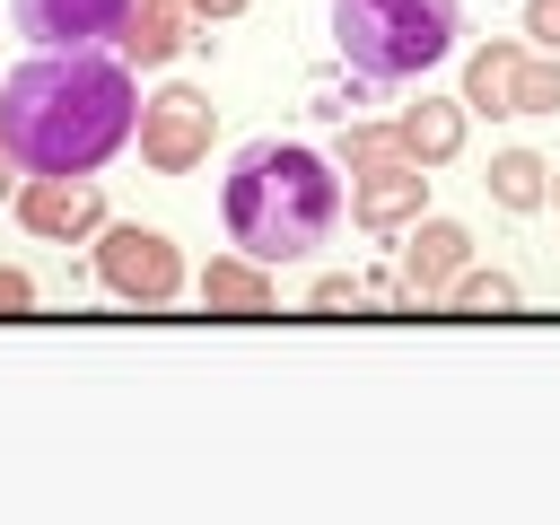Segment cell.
Wrapping results in <instances>:
<instances>
[{"label": "cell", "instance_id": "obj_18", "mask_svg": "<svg viewBox=\"0 0 560 525\" xmlns=\"http://www.w3.org/2000/svg\"><path fill=\"white\" fill-rule=\"evenodd\" d=\"M525 44L534 52H560V0H525Z\"/></svg>", "mask_w": 560, "mask_h": 525}, {"label": "cell", "instance_id": "obj_24", "mask_svg": "<svg viewBox=\"0 0 560 525\" xmlns=\"http://www.w3.org/2000/svg\"><path fill=\"white\" fill-rule=\"evenodd\" d=\"M0 149H9V140H0Z\"/></svg>", "mask_w": 560, "mask_h": 525}, {"label": "cell", "instance_id": "obj_20", "mask_svg": "<svg viewBox=\"0 0 560 525\" xmlns=\"http://www.w3.org/2000/svg\"><path fill=\"white\" fill-rule=\"evenodd\" d=\"M26 306H35V280L18 262H0V315H26Z\"/></svg>", "mask_w": 560, "mask_h": 525}, {"label": "cell", "instance_id": "obj_5", "mask_svg": "<svg viewBox=\"0 0 560 525\" xmlns=\"http://www.w3.org/2000/svg\"><path fill=\"white\" fill-rule=\"evenodd\" d=\"M210 131H219V105L192 88V79H175V88H158L149 105H140V158L158 166V175H192L201 158H210Z\"/></svg>", "mask_w": 560, "mask_h": 525}, {"label": "cell", "instance_id": "obj_17", "mask_svg": "<svg viewBox=\"0 0 560 525\" xmlns=\"http://www.w3.org/2000/svg\"><path fill=\"white\" fill-rule=\"evenodd\" d=\"M394 149H402V140H394V122H350V131H341V158H350V166L394 158Z\"/></svg>", "mask_w": 560, "mask_h": 525}, {"label": "cell", "instance_id": "obj_21", "mask_svg": "<svg viewBox=\"0 0 560 525\" xmlns=\"http://www.w3.org/2000/svg\"><path fill=\"white\" fill-rule=\"evenodd\" d=\"M184 9H192V18H210V26H219V18H245V0H184Z\"/></svg>", "mask_w": 560, "mask_h": 525}, {"label": "cell", "instance_id": "obj_22", "mask_svg": "<svg viewBox=\"0 0 560 525\" xmlns=\"http://www.w3.org/2000/svg\"><path fill=\"white\" fill-rule=\"evenodd\" d=\"M18 175H26V166H18V158H9V149H0V201H9V192H18Z\"/></svg>", "mask_w": 560, "mask_h": 525}, {"label": "cell", "instance_id": "obj_11", "mask_svg": "<svg viewBox=\"0 0 560 525\" xmlns=\"http://www.w3.org/2000/svg\"><path fill=\"white\" fill-rule=\"evenodd\" d=\"M184 0H131V18H122V35H114V52L131 61V70H158V61H175L184 52Z\"/></svg>", "mask_w": 560, "mask_h": 525}, {"label": "cell", "instance_id": "obj_1", "mask_svg": "<svg viewBox=\"0 0 560 525\" xmlns=\"http://www.w3.org/2000/svg\"><path fill=\"white\" fill-rule=\"evenodd\" d=\"M131 131H140V88L131 61L105 44L35 52L0 79V140L26 175H96Z\"/></svg>", "mask_w": 560, "mask_h": 525}, {"label": "cell", "instance_id": "obj_14", "mask_svg": "<svg viewBox=\"0 0 560 525\" xmlns=\"http://www.w3.org/2000/svg\"><path fill=\"white\" fill-rule=\"evenodd\" d=\"M481 184H490V201H499V210H542V201H551V166H542L534 149H499Z\"/></svg>", "mask_w": 560, "mask_h": 525}, {"label": "cell", "instance_id": "obj_12", "mask_svg": "<svg viewBox=\"0 0 560 525\" xmlns=\"http://www.w3.org/2000/svg\"><path fill=\"white\" fill-rule=\"evenodd\" d=\"M516 61H525V44H481L464 61V105L472 114H516Z\"/></svg>", "mask_w": 560, "mask_h": 525}, {"label": "cell", "instance_id": "obj_6", "mask_svg": "<svg viewBox=\"0 0 560 525\" xmlns=\"http://www.w3.org/2000/svg\"><path fill=\"white\" fill-rule=\"evenodd\" d=\"M429 210V166L420 158H368V166H350V219L368 228V236H402L411 219Z\"/></svg>", "mask_w": 560, "mask_h": 525}, {"label": "cell", "instance_id": "obj_9", "mask_svg": "<svg viewBox=\"0 0 560 525\" xmlns=\"http://www.w3.org/2000/svg\"><path fill=\"white\" fill-rule=\"evenodd\" d=\"M402 236H411V245H402V289H411V298H446V280L472 262V236H464L455 219H438V210H420Z\"/></svg>", "mask_w": 560, "mask_h": 525}, {"label": "cell", "instance_id": "obj_10", "mask_svg": "<svg viewBox=\"0 0 560 525\" xmlns=\"http://www.w3.org/2000/svg\"><path fill=\"white\" fill-rule=\"evenodd\" d=\"M464 122H472V105H464V96H420V105H402V114H394V140H402V158L446 166V158L464 149Z\"/></svg>", "mask_w": 560, "mask_h": 525}, {"label": "cell", "instance_id": "obj_2", "mask_svg": "<svg viewBox=\"0 0 560 525\" xmlns=\"http://www.w3.org/2000/svg\"><path fill=\"white\" fill-rule=\"evenodd\" d=\"M350 210V184L306 140H245L219 184V219L254 262H306Z\"/></svg>", "mask_w": 560, "mask_h": 525}, {"label": "cell", "instance_id": "obj_19", "mask_svg": "<svg viewBox=\"0 0 560 525\" xmlns=\"http://www.w3.org/2000/svg\"><path fill=\"white\" fill-rule=\"evenodd\" d=\"M315 306H368L359 271H324V280H315Z\"/></svg>", "mask_w": 560, "mask_h": 525}, {"label": "cell", "instance_id": "obj_13", "mask_svg": "<svg viewBox=\"0 0 560 525\" xmlns=\"http://www.w3.org/2000/svg\"><path fill=\"white\" fill-rule=\"evenodd\" d=\"M201 298H210V306H245V315H262V306H271V262H254L245 245H236V254H210Z\"/></svg>", "mask_w": 560, "mask_h": 525}, {"label": "cell", "instance_id": "obj_15", "mask_svg": "<svg viewBox=\"0 0 560 525\" xmlns=\"http://www.w3.org/2000/svg\"><path fill=\"white\" fill-rule=\"evenodd\" d=\"M516 114H560V52L516 61Z\"/></svg>", "mask_w": 560, "mask_h": 525}, {"label": "cell", "instance_id": "obj_8", "mask_svg": "<svg viewBox=\"0 0 560 525\" xmlns=\"http://www.w3.org/2000/svg\"><path fill=\"white\" fill-rule=\"evenodd\" d=\"M18 35H35V52H70V44H114L131 0H9Z\"/></svg>", "mask_w": 560, "mask_h": 525}, {"label": "cell", "instance_id": "obj_4", "mask_svg": "<svg viewBox=\"0 0 560 525\" xmlns=\"http://www.w3.org/2000/svg\"><path fill=\"white\" fill-rule=\"evenodd\" d=\"M96 280L122 298V306H166L184 289V254L166 228H140V219H114L96 228Z\"/></svg>", "mask_w": 560, "mask_h": 525}, {"label": "cell", "instance_id": "obj_16", "mask_svg": "<svg viewBox=\"0 0 560 525\" xmlns=\"http://www.w3.org/2000/svg\"><path fill=\"white\" fill-rule=\"evenodd\" d=\"M446 298H455V306H516V280H508V271H472V262H464V271L446 280Z\"/></svg>", "mask_w": 560, "mask_h": 525}, {"label": "cell", "instance_id": "obj_7", "mask_svg": "<svg viewBox=\"0 0 560 525\" xmlns=\"http://www.w3.org/2000/svg\"><path fill=\"white\" fill-rule=\"evenodd\" d=\"M18 228L44 236V245H79L105 228V192L96 175H26L18 184Z\"/></svg>", "mask_w": 560, "mask_h": 525}, {"label": "cell", "instance_id": "obj_3", "mask_svg": "<svg viewBox=\"0 0 560 525\" xmlns=\"http://www.w3.org/2000/svg\"><path fill=\"white\" fill-rule=\"evenodd\" d=\"M464 35V0H332V44L359 79H429Z\"/></svg>", "mask_w": 560, "mask_h": 525}, {"label": "cell", "instance_id": "obj_23", "mask_svg": "<svg viewBox=\"0 0 560 525\" xmlns=\"http://www.w3.org/2000/svg\"><path fill=\"white\" fill-rule=\"evenodd\" d=\"M551 192H560V166H551Z\"/></svg>", "mask_w": 560, "mask_h": 525}]
</instances>
